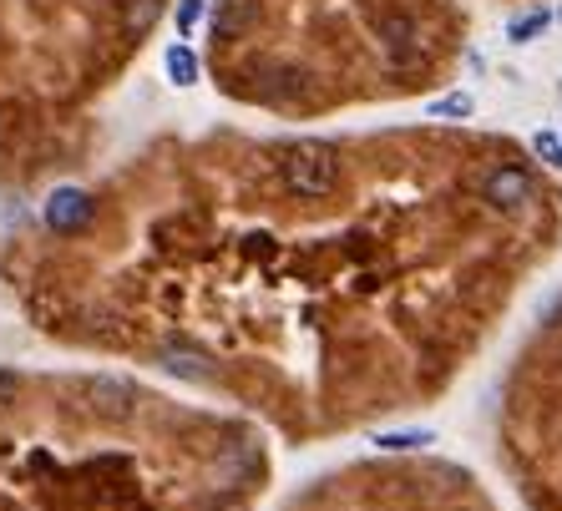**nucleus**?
<instances>
[{
	"mask_svg": "<svg viewBox=\"0 0 562 511\" xmlns=\"http://www.w3.org/2000/svg\"><path fill=\"white\" fill-rule=\"evenodd\" d=\"M431 117H471V97H461V92H451V97H441V102H431Z\"/></svg>",
	"mask_w": 562,
	"mask_h": 511,
	"instance_id": "9",
	"label": "nucleus"
},
{
	"mask_svg": "<svg viewBox=\"0 0 562 511\" xmlns=\"http://www.w3.org/2000/svg\"><path fill=\"white\" fill-rule=\"evenodd\" d=\"M557 21H562V11H557Z\"/></svg>",
	"mask_w": 562,
	"mask_h": 511,
	"instance_id": "13",
	"label": "nucleus"
},
{
	"mask_svg": "<svg viewBox=\"0 0 562 511\" xmlns=\"http://www.w3.org/2000/svg\"><path fill=\"white\" fill-rule=\"evenodd\" d=\"M375 446L380 451H416V446H431V436L426 431H395V436H380Z\"/></svg>",
	"mask_w": 562,
	"mask_h": 511,
	"instance_id": "8",
	"label": "nucleus"
},
{
	"mask_svg": "<svg viewBox=\"0 0 562 511\" xmlns=\"http://www.w3.org/2000/svg\"><path fill=\"white\" fill-rule=\"evenodd\" d=\"M87 395H92V405H97L107 420H127L132 405H137V390H132L127 380H117V375H97V380L87 385Z\"/></svg>",
	"mask_w": 562,
	"mask_h": 511,
	"instance_id": "4",
	"label": "nucleus"
},
{
	"mask_svg": "<svg viewBox=\"0 0 562 511\" xmlns=\"http://www.w3.org/2000/svg\"><path fill=\"white\" fill-rule=\"evenodd\" d=\"M198 21H203V0H183V6H178V31H183V36H193V31H198Z\"/></svg>",
	"mask_w": 562,
	"mask_h": 511,
	"instance_id": "11",
	"label": "nucleus"
},
{
	"mask_svg": "<svg viewBox=\"0 0 562 511\" xmlns=\"http://www.w3.org/2000/svg\"><path fill=\"white\" fill-rule=\"evenodd\" d=\"M87 223H92V193H82V188H56L46 198V228L76 233V228H87Z\"/></svg>",
	"mask_w": 562,
	"mask_h": 511,
	"instance_id": "3",
	"label": "nucleus"
},
{
	"mask_svg": "<svg viewBox=\"0 0 562 511\" xmlns=\"http://www.w3.org/2000/svg\"><path fill=\"white\" fill-rule=\"evenodd\" d=\"M16 390H21V380H16L11 370H0V410H6V405L16 400Z\"/></svg>",
	"mask_w": 562,
	"mask_h": 511,
	"instance_id": "12",
	"label": "nucleus"
},
{
	"mask_svg": "<svg viewBox=\"0 0 562 511\" xmlns=\"http://www.w3.org/2000/svg\"><path fill=\"white\" fill-rule=\"evenodd\" d=\"M279 178L294 198H330L340 188V152L330 142H289L279 152Z\"/></svg>",
	"mask_w": 562,
	"mask_h": 511,
	"instance_id": "1",
	"label": "nucleus"
},
{
	"mask_svg": "<svg viewBox=\"0 0 562 511\" xmlns=\"http://www.w3.org/2000/svg\"><path fill=\"white\" fill-rule=\"evenodd\" d=\"M481 193H487L492 208L517 213L532 198V173H527V167H517V162H502V167H492V173L481 178Z\"/></svg>",
	"mask_w": 562,
	"mask_h": 511,
	"instance_id": "2",
	"label": "nucleus"
},
{
	"mask_svg": "<svg viewBox=\"0 0 562 511\" xmlns=\"http://www.w3.org/2000/svg\"><path fill=\"white\" fill-rule=\"evenodd\" d=\"M547 21H552L547 11H527V16H517V21L507 26V36H512L517 46H522V41H537V36L547 31Z\"/></svg>",
	"mask_w": 562,
	"mask_h": 511,
	"instance_id": "7",
	"label": "nucleus"
},
{
	"mask_svg": "<svg viewBox=\"0 0 562 511\" xmlns=\"http://www.w3.org/2000/svg\"><path fill=\"white\" fill-rule=\"evenodd\" d=\"M168 370L173 375H183V380H208L213 370H208V360L203 355H193V350H168Z\"/></svg>",
	"mask_w": 562,
	"mask_h": 511,
	"instance_id": "6",
	"label": "nucleus"
},
{
	"mask_svg": "<svg viewBox=\"0 0 562 511\" xmlns=\"http://www.w3.org/2000/svg\"><path fill=\"white\" fill-rule=\"evenodd\" d=\"M163 66H168V76L178 81V87H193V81H198V56H193L183 41H178V46H168Z\"/></svg>",
	"mask_w": 562,
	"mask_h": 511,
	"instance_id": "5",
	"label": "nucleus"
},
{
	"mask_svg": "<svg viewBox=\"0 0 562 511\" xmlns=\"http://www.w3.org/2000/svg\"><path fill=\"white\" fill-rule=\"evenodd\" d=\"M532 147H537V157H542L547 167H562V142H557L552 132H537V142H532Z\"/></svg>",
	"mask_w": 562,
	"mask_h": 511,
	"instance_id": "10",
	"label": "nucleus"
}]
</instances>
